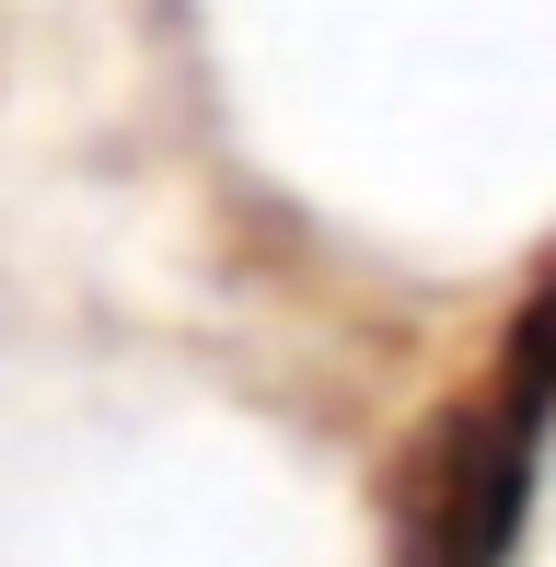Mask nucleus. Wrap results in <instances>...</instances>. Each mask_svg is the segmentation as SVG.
<instances>
[{
	"instance_id": "nucleus-1",
	"label": "nucleus",
	"mask_w": 556,
	"mask_h": 567,
	"mask_svg": "<svg viewBox=\"0 0 556 567\" xmlns=\"http://www.w3.org/2000/svg\"><path fill=\"white\" fill-rule=\"evenodd\" d=\"M498 417L534 429V441H545V417H556V278L534 290V313L511 324V348H498Z\"/></svg>"
}]
</instances>
